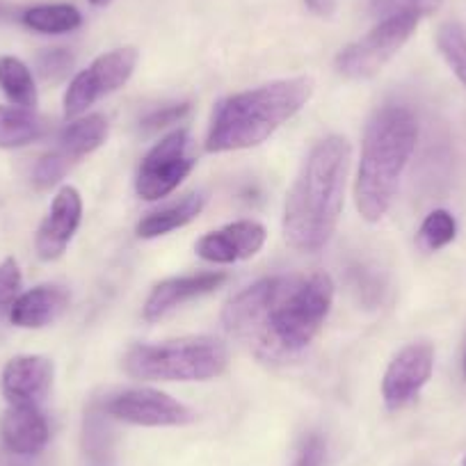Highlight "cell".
Wrapping results in <instances>:
<instances>
[{
    "label": "cell",
    "mask_w": 466,
    "mask_h": 466,
    "mask_svg": "<svg viewBox=\"0 0 466 466\" xmlns=\"http://www.w3.org/2000/svg\"><path fill=\"white\" fill-rule=\"evenodd\" d=\"M89 3H92L94 7H106V5H110L112 0H89Z\"/></svg>",
    "instance_id": "cell-32"
},
{
    "label": "cell",
    "mask_w": 466,
    "mask_h": 466,
    "mask_svg": "<svg viewBox=\"0 0 466 466\" xmlns=\"http://www.w3.org/2000/svg\"><path fill=\"white\" fill-rule=\"evenodd\" d=\"M107 131H110V124H107V116L101 115V112L76 116L74 122L66 124L65 131L60 133L57 151L65 154L71 163H78L80 158L94 154L107 140Z\"/></svg>",
    "instance_id": "cell-18"
},
{
    "label": "cell",
    "mask_w": 466,
    "mask_h": 466,
    "mask_svg": "<svg viewBox=\"0 0 466 466\" xmlns=\"http://www.w3.org/2000/svg\"><path fill=\"white\" fill-rule=\"evenodd\" d=\"M69 290L57 284H39L25 290L7 311V318L21 329H42L56 322L69 307Z\"/></svg>",
    "instance_id": "cell-16"
},
{
    "label": "cell",
    "mask_w": 466,
    "mask_h": 466,
    "mask_svg": "<svg viewBox=\"0 0 466 466\" xmlns=\"http://www.w3.org/2000/svg\"><path fill=\"white\" fill-rule=\"evenodd\" d=\"M268 238V231L257 219H238L222 228L206 233L197 240L195 249L204 261L228 266V263L248 261L257 257L263 249Z\"/></svg>",
    "instance_id": "cell-11"
},
{
    "label": "cell",
    "mask_w": 466,
    "mask_h": 466,
    "mask_svg": "<svg viewBox=\"0 0 466 466\" xmlns=\"http://www.w3.org/2000/svg\"><path fill=\"white\" fill-rule=\"evenodd\" d=\"M313 89V78L295 76L228 94L210 115L206 151L227 154L263 145L311 101Z\"/></svg>",
    "instance_id": "cell-3"
},
{
    "label": "cell",
    "mask_w": 466,
    "mask_h": 466,
    "mask_svg": "<svg viewBox=\"0 0 466 466\" xmlns=\"http://www.w3.org/2000/svg\"><path fill=\"white\" fill-rule=\"evenodd\" d=\"M352 147L343 136H327L311 147L284 204V238L295 252L327 248L339 227Z\"/></svg>",
    "instance_id": "cell-2"
},
{
    "label": "cell",
    "mask_w": 466,
    "mask_h": 466,
    "mask_svg": "<svg viewBox=\"0 0 466 466\" xmlns=\"http://www.w3.org/2000/svg\"><path fill=\"white\" fill-rule=\"evenodd\" d=\"M434 370V348L430 343H410L389 364L382 380V398L387 410L398 411L416 400Z\"/></svg>",
    "instance_id": "cell-10"
},
{
    "label": "cell",
    "mask_w": 466,
    "mask_h": 466,
    "mask_svg": "<svg viewBox=\"0 0 466 466\" xmlns=\"http://www.w3.org/2000/svg\"><path fill=\"white\" fill-rule=\"evenodd\" d=\"M325 460H327L325 439H322V434L311 432L309 437H304L293 466H325Z\"/></svg>",
    "instance_id": "cell-30"
},
{
    "label": "cell",
    "mask_w": 466,
    "mask_h": 466,
    "mask_svg": "<svg viewBox=\"0 0 466 466\" xmlns=\"http://www.w3.org/2000/svg\"><path fill=\"white\" fill-rule=\"evenodd\" d=\"M56 378V366L48 357H12L0 370V393L10 405H35L46 400Z\"/></svg>",
    "instance_id": "cell-12"
},
{
    "label": "cell",
    "mask_w": 466,
    "mask_h": 466,
    "mask_svg": "<svg viewBox=\"0 0 466 466\" xmlns=\"http://www.w3.org/2000/svg\"><path fill=\"white\" fill-rule=\"evenodd\" d=\"M227 281L224 272H197V275H183V277H169V279L160 281L151 289L149 298H147L145 320L156 322L178 309L181 304L190 302V299L201 298V295L213 293L215 289Z\"/></svg>",
    "instance_id": "cell-14"
},
{
    "label": "cell",
    "mask_w": 466,
    "mask_h": 466,
    "mask_svg": "<svg viewBox=\"0 0 466 466\" xmlns=\"http://www.w3.org/2000/svg\"><path fill=\"white\" fill-rule=\"evenodd\" d=\"M83 432L85 452L92 460H103L107 455V451H110V430H107L106 411L101 407L98 410H89V414L85 416Z\"/></svg>",
    "instance_id": "cell-25"
},
{
    "label": "cell",
    "mask_w": 466,
    "mask_h": 466,
    "mask_svg": "<svg viewBox=\"0 0 466 466\" xmlns=\"http://www.w3.org/2000/svg\"><path fill=\"white\" fill-rule=\"evenodd\" d=\"M437 46L452 74L466 85V33L457 24H443L437 33Z\"/></svg>",
    "instance_id": "cell-24"
},
{
    "label": "cell",
    "mask_w": 466,
    "mask_h": 466,
    "mask_svg": "<svg viewBox=\"0 0 466 466\" xmlns=\"http://www.w3.org/2000/svg\"><path fill=\"white\" fill-rule=\"evenodd\" d=\"M0 439L10 455L33 457L46 448L51 428L39 407L10 405L0 420Z\"/></svg>",
    "instance_id": "cell-15"
},
{
    "label": "cell",
    "mask_w": 466,
    "mask_h": 466,
    "mask_svg": "<svg viewBox=\"0 0 466 466\" xmlns=\"http://www.w3.org/2000/svg\"><path fill=\"white\" fill-rule=\"evenodd\" d=\"M304 5L311 15L322 16V19H329L336 12V0H304Z\"/></svg>",
    "instance_id": "cell-31"
},
{
    "label": "cell",
    "mask_w": 466,
    "mask_h": 466,
    "mask_svg": "<svg viewBox=\"0 0 466 466\" xmlns=\"http://www.w3.org/2000/svg\"><path fill=\"white\" fill-rule=\"evenodd\" d=\"M21 286H24V275L16 263V258L7 257L0 263V313L10 311L15 299L21 295Z\"/></svg>",
    "instance_id": "cell-28"
},
{
    "label": "cell",
    "mask_w": 466,
    "mask_h": 466,
    "mask_svg": "<svg viewBox=\"0 0 466 466\" xmlns=\"http://www.w3.org/2000/svg\"><path fill=\"white\" fill-rule=\"evenodd\" d=\"M0 466H21V464L15 460H7V461H0Z\"/></svg>",
    "instance_id": "cell-34"
},
{
    "label": "cell",
    "mask_w": 466,
    "mask_h": 466,
    "mask_svg": "<svg viewBox=\"0 0 466 466\" xmlns=\"http://www.w3.org/2000/svg\"><path fill=\"white\" fill-rule=\"evenodd\" d=\"M461 373H464L466 378V345H464V357H461Z\"/></svg>",
    "instance_id": "cell-33"
},
{
    "label": "cell",
    "mask_w": 466,
    "mask_h": 466,
    "mask_svg": "<svg viewBox=\"0 0 466 466\" xmlns=\"http://www.w3.org/2000/svg\"><path fill=\"white\" fill-rule=\"evenodd\" d=\"M228 366V350L215 336H183L140 343L124 355L128 378L142 382H208Z\"/></svg>",
    "instance_id": "cell-5"
},
{
    "label": "cell",
    "mask_w": 466,
    "mask_h": 466,
    "mask_svg": "<svg viewBox=\"0 0 466 466\" xmlns=\"http://www.w3.org/2000/svg\"><path fill=\"white\" fill-rule=\"evenodd\" d=\"M137 60H140L137 48L122 46L110 53H103L87 69L76 74L66 87L65 101H62L66 119L83 116L103 96L122 89L131 80Z\"/></svg>",
    "instance_id": "cell-8"
},
{
    "label": "cell",
    "mask_w": 466,
    "mask_h": 466,
    "mask_svg": "<svg viewBox=\"0 0 466 466\" xmlns=\"http://www.w3.org/2000/svg\"><path fill=\"white\" fill-rule=\"evenodd\" d=\"M192 147V136L186 128H177L156 142L137 167V197L145 201H160L172 195L195 169L197 156Z\"/></svg>",
    "instance_id": "cell-7"
},
{
    "label": "cell",
    "mask_w": 466,
    "mask_h": 466,
    "mask_svg": "<svg viewBox=\"0 0 466 466\" xmlns=\"http://www.w3.org/2000/svg\"><path fill=\"white\" fill-rule=\"evenodd\" d=\"M0 89L12 101V106L30 107L35 110L39 101L37 83H35L33 71L28 69L24 60L15 56L0 57Z\"/></svg>",
    "instance_id": "cell-21"
},
{
    "label": "cell",
    "mask_w": 466,
    "mask_h": 466,
    "mask_svg": "<svg viewBox=\"0 0 466 466\" xmlns=\"http://www.w3.org/2000/svg\"><path fill=\"white\" fill-rule=\"evenodd\" d=\"M83 219V199L74 186H65L53 199L35 236V249L42 261H57L74 240Z\"/></svg>",
    "instance_id": "cell-13"
},
{
    "label": "cell",
    "mask_w": 466,
    "mask_h": 466,
    "mask_svg": "<svg viewBox=\"0 0 466 466\" xmlns=\"http://www.w3.org/2000/svg\"><path fill=\"white\" fill-rule=\"evenodd\" d=\"M457 236V222L452 218V213L448 210L437 208L423 219L419 228V240L423 245V249L428 252H439L446 245H451Z\"/></svg>",
    "instance_id": "cell-23"
},
{
    "label": "cell",
    "mask_w": 466,
    "mask_h": 466,
    "mask_svg": "<svg viewBox=\"0 0 466 466\" xmlns=\"http://www.w3.org/2000/svg\"><path fill=\"white\" fill-rule=\"evenodd\" d=\"M192 103L190 101H181V103H169V106L158 107V110L149 112V115L142 119V131L145 133H156L160 128H167L172 124H178L183 116L190 112Z\"/></svg>",
    "instance_id": "cell-29"
},
{
    "label": "cell",
    "mask_w": 466,
    "mask_h": 466,
    "mask_svg": "<svg viewBox=\"0 0 466 466\" xmlns=\"http://www.w3.org/2000/svg\"><path fill=\"white\" fill-rule=\"evenodd\" d=\"M46 133L44 116L30 107L0 106V149H21Z\"/></svg>",
    "instance_id": "cell-19"
},
{
    "label": "cell",
    "mask_w": 466,
    "mask_h": 466,
    "mask_svg": "<svg viewBox=\"0 0 466 466\" xmlns=\"http://www.w3.org/2000/svg\"><path fill=\"white\" fill-rule=\"evenodd\" d=\"M71 160L66 158L65 154H60L57 149L48 151V154H44L42 158L37 160V165H35L33 169V183L37 190H51V187H56L57 183L65 178V174L71 169Z\"/></svg>",
    "instance_id": "cell-26"
},
{
    "label": "cell",
    "mask_w": 466,
    "mask_h": 466,
    "mask_svg": "<svg viewBox=\"0 0 466 466\" xmlns=\"http://www.w3.org/2000/svg\"><path fill=\"white\" fill-rule=\"evenodd\" d=\"M74 66V56L66 48H44L37 56V71L46 83H57L65 78Z\"/></svg>",
    "instance_id": "cell-27"
},
{
    "label": "cell",
    "mask_w": 466,
    "mask_h": 466,
    "mask_svg": "<svg viewBox=\"0 0 466 466\" xmlns=\"http://www.w3.org/2000/svg\"><path fill=\"white\" fill-rule=\"evenodd\" d=\"M206 201H208L206 192H190V195H186L183 199L154 210V213H149L147 218H142L140 222H137V238H160V236H167V233L177 231V228L186 227L192 219L199 218Z\"/></svg>",
    "instance_id": "cell-17"
},
{
    "label": "cell",
    "mask_w": 466,
    "mask_h": 466,
    "mask_svg": "<svg viewBox=\"0 0 466 466\" xmlns=\"http://www.w3.org/2000/svg\"><path fill=\"white\" fill-rule=\"evenodd\" d=\"M420 19L411 15L378 21L364 37L343 46L336 56V71L350 80L373 78L384 69L419 28Z\"/></svg>",
    "instance_id": "cell-6"
},
{
    "label": "cell",
    "mask_w": 466,
    "mask_h": 466,
    "mask_svg": "<svg viewBox=\"0 0 466 466\" xmlns=\"http://www.w3.org/2000/svg\"><path fill=\"white\" fill-rule=\"evenodd\" d=\"M419 142V119L402 103L378 107L366 124L355 181V204L366 222L389 213Z\"/></svg>",
    "instance_id": "cell-4"
},
{
    "label": "cell",
    "mask_w": 466,
    "mask_h": 466,
    "mask_svg": "<svg viewBox=\"0 0 466 466\" xmlns=\"http://www.w3.org/2000/svg\"><path fill=\"white\" fill-rule=\"evenodd\" d=\"M107 419L122 423L142 425V428H177L187 425L197 419L195 411L178 402L169 393L149 387L124 389L106 398L101 405Z\"/></svg>",
    "instance_id": "cell-9"
},
{
    "label": "cell",
    "mask_w": 466,
    "mask_h": 466,
    "mask_svg": "<svg viewBox=\"0 0 466 466\" xmlns=\"http://www.w3.org/2000/svg\"><path fill=\"white\" fill-rule=\"evenodd\" d=\"M464 466H466V457H464Z\"/></svg>",
    "instance_id": "cell-35"
},
{
    "label": "cell",
    "mask_w": 466,
    "mask_h": 466,
    "mask_svg": "<svg viewBox=\"0 0 466 466\" xmlns=\"http://www.w3.org/2000/svg\"><path fill=\"white\" fill-rule=\"evenodd\" d=\"M327 272L263 277L233 295L222 311L224 329L268 364H284L307 350L334 304Z\"/></svg>",
    "instance_id": "cell-1"
},
{
    "label": "cell",
    "mask_w": 466,
    "mask_h": 466,
    "mask_svg": "<svg viewBox=\"0 0 466 466\" xmlns=\"http://www.w3.org/2000/svg\"><path fill=\"white\" fill-rule=\"evenodd\" d=\"M21 21L28 30L39 35H66L83 25V15L69 3H46L35 5L21 15Z\"/></svg>",
    "instance_id": "cell-20"
},
{
    "label": "cell",
    "mask_w": 466,
    "mask_h": 466,
    "mask_svg": "<svg viewBox=\"0 0 466 466\" xmlns=\"http://www.w3.org/2000/svg\"><path fill=\"white\" fill-rule=\"evenodd\" d=\"M443 0H366V7H369V15L373 19L384 21L391 19V16H402L411 15L425 19V16H432L441 10Z\"/></svg>",
    "instance_id": "cell-22"
}]
</instances>
